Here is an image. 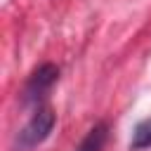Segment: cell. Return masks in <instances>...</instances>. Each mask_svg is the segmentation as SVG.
<instances>
[{
  "mask_svg": "<svg viewBox=\"0 0 151 151\" xmlns=\"http://www.w3.org/2000/svg\"><path fill=\"white\" fill-rule=\"evenodd\" d=\"M54 120L57 118H54V111L50 106H45V104L38 106L33 111V116L28 118V123L21 127L19 137H17V151H31L38 144H42L50 137V132L54 127Z\"/></svg>",
  "mask_w": 151,
  "mask_h": 151,
  "instance_id": "cell-1",
  "label": "cell"
},
{
  "mask_svg": "<svg viewBox=\"0 0 151 151\" xmlns=\"http://www.w3.org/2000/svg\"><path fill=\"white\" fill-rule=\"evenodd\" d=\"M57 80H59V68H57L54 64H42V66H38V68L31 73V78H28V83H26V87H24V101L40 106V101L47 97V92L52 90V85H54Z\"/></svg>",
  "mask_w": 151,
  "mask_h": 151,
  "instance_id": "cell-2",
  "label": "cell"
},
{
  "mask_svg": "<svg viewBox=\"0 0 151 151\" xmlns=\"http://www.w3.org/2000/svg\"><path fill=\"white\" fill-rule=\"evenodd\" d=\"M106 137H109L106 123H97V125L85 134V139L76 146V151H101L104 144H106Z\"/></svg>",
  "mask_w": 151,
  "mask_h": 151,
  "instance_id": "cell-3",
  "label": "cell"
},
{
  "mask_svg": "<svg viewBox=\"0 0 151 151\" xmlns=\"http://www.w3.org/2000/svg\"><path fill=\"white\" fill-rule=\"evenodd\" d=\"M149 146H151V118L142 120L134 127V134H132V142H130L132 151H142V149H149Z\"/></svg>",
  "mask_w": 151,
  "mask_h": 151,
  "instance_id": "cell-4",
  "label": "cell"
}]
</instances>
